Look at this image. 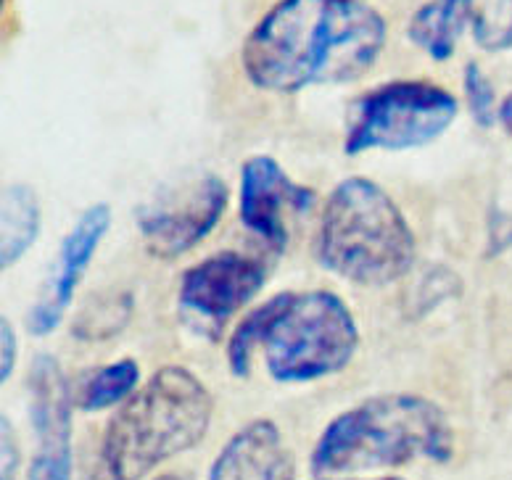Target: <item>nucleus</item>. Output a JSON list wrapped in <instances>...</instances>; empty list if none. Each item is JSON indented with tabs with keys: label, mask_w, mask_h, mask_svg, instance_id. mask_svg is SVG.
I'll use <instances>...</instances> for the list:
<instances>
[{
	"label": "nucleus",
	"mask_w": 512,
	"mask_h": 480,
	"mask_svg": "<svg viewBox=\"0 0 512 480\" xmlns=\"http://www.w3.org/2000/svg\"><path fill=\"white\" fill-rule=\"evenodd\" d=\"M386 19L359 0H280L249 32L243 72L267 93L359 80L381 59Z\"/></svg>",
	"instance_id": "1"
},
{
	"label": "nucleus",
	"mask_w": 512,
	"mask_h": 480,
	"mask_svg": "<svg viewBox=\"0 0 512 480\" xmlns=\"http://www.w3.org/2000/svg\"><path fill=\"white\" fill-rule=\"evenodd\" d=\"M259 346L275 383H312L352 362L359 330L352 309L336 293H278L230 335L227 364L235 378H249Z\"/></svg>",
	"instance_id": "2"
},
{
	"label": "nucleus",
	"mask_w": 512,
	"mask_h": 480,
	"mask_svg": "<svg viewBox=\"0 0 512 480\" xmlns=\"http://www.w3.org/2000/svg\"><path fill=\"white\" fill-rule=\"evenodd\" d=\"M454 430L436 401L415 393H386L346 409L317 441L315 475H346L402 467L415 459L449 462Z\"/></svg>",
	"instance_id": "3"
},
{
	"label": "nucleus",
	"mask_w": 512,
	"mask_h": 480,
	"mask_svg": "<svg viewBox=\"0 0 512 480\" xmlns=\"http://www.w3.org/2000/svg\"><path fill=\"white\" fill-rule=\"evenodd\" d=\"M212 412V393L191 370L161 367L106 425L103 470L114 480H143L167 459L201 444Z\"/></svg>",
	"instance_id": "4"
},
{
	"label": "nucleus",
	"mask_w": 512,
	"mask_h": 480,
	"mask_svg": "<svg viewBox=\"0 0 512 480\" xmlns=\"http://www.w3.org/2000/svg\"><path fill=\"white\" fill-rule=\"evenodd\" d=\"M417 256L410 222L378 182L349 177L325 201L317 259L354 285L383 288L402 280Z\"/></svg>",
	"instance_id": "5"
},
{
	"label": "nucleus",
	"mask_w": 512,
	"mask_h": 480,
	"mask_svg": "<svg viewBox=\"0 0 512 480\" xmlns=\"http://www.w3.org/2000/svg\"><path fill=\"white\" fill-rule=\"evenodd\" d=\"M449 90L423 80H396L359 95L346 130V156L365 151H410L439 140L457 119Z\"/></svg>",
	"instance_id": "6"
},
{
	"label": "nucleus",
	"mask_w": 512,
	"mask_h": 480,
	"mask_svg": "<svg viewBox=\"0 0 512 480\" xmlns=\"http://www.w3.org/2000/svg\"><path fill=\"white\" fill-rule=\"evenodd\" d=\"M264 283H267V267L262 262L225 251L185 270L177 301L185 322L198 335L217 341L230 317L251 304Z\"/></svg>",
	"instance_id": "7"
},
{
	"label": "nucleus",
	"mask_w": 512,
	"mask_h": 480,
	"mask_svg": "<svg viewBox=\"0 0 512 480\" xmlns=\"http://www.w3.org/2000/svg\"><path fill=\"white\" fill-rule=\"evenodd\" d=\"M227 201L230 193L225 180L217 175H204L159 204L140 209L138 230L146 251L164 262L188 254L220 225Z\"/></svg>",
	"instance_id": "8"
},
{
	"label": "nucleus",
	"mask_w": 512,
	"mask_h": 480,
	"mask_svg": "<svg viewBox=\"0 0 512 480\" xmlns=\"http://www.w3.org/2000/svg\"><path fill=\"white\" fill-rule=\"evenodd\" d=\"M37 451L30 480H72V388L51 354L35 357L27 378Z\"/></svg>",
	"instance_id": "9"
},
{
	"label": "nucleus",
	"mask_w": 512,
	"mask_h": 480,
	"mask_svg": "<svg viewBox=\"0 0 512 480\" xmlns=\"http://www.w3.org/2000/svg\"><path fill=\"white\" fill-rule=\"evenodd\" d=\"M109 227V204H93L82 211L72 230L64 235L56 262L45 277L43 291H40L30 317H27V330L32 335H51L59 328L66 309L74 301L77 285H80L82 275L88 272L101 240L109 233Z\"/></svg>",
	"instance_id": "10"
},
{
	"label": "nucleus",
	"mask_w": 512,
	"mask_h": 480,
	"mask_svg": "<svg viewBox=\"0 0 512 480\" xmlns=\"http://www.w3.org/2000/svg\"><path fill=\"white\" fill-rule=\"evenodd\" d=\"M315 206V190L286 175L272 156H251L241 167V222L272 251L288 246V211L301 214Z\"/></svg>",
	"instance_id": "11"
},
{
	"label": "nucleus",
	"mask_w": 512,
	"mask_h": 480,
	"mask_svg": "<svg viewBox=\"0 0 512 480\" xmlns=\"http://www.w3.org/2000/svg\"><path fill=\"white\" fill-rule=\"evenodd\" d=\"M209 480H293V457L272 420H254L214 459Z\"/></svg>",
	"instance_id": "12"
},
{
	"label": "nucleus",
	"mask_w": 512,
	"mask_h": 480,
	"mask_svg": "<svg viewBox=\"0 0 512 480\" xmlns=\"http://www.w3.org/2000/svg\"><path fill=\"white\" fill-rule=\"evenodd\" d=\"M476 19L473 0H428L412 14L407 37L433 61H449L462 32Z\"/></svg>",
	"instance_id": "13"
},
{
	"label": "nucleus",
	"mask_w": 512,
	"mask_h": 480,
	"mask_svg": "<svg viewBox=\"0 0 512 480\" xmlns=\"http://www.w3.org/2000/svg\"><path fill=\"white\" fill-rule=\"evenodd\" d=\"M140 383V367L135 359H119L106 367L85 372L74 386V409L80 412H101L117 404H125Z\"/></svg>",
	"instance_id": "14"
},
{
	"label": "nucleus",
	"mask_w": 512,
	"mask_h": 480,
	"mask_svg": "<svg viewBox=\"0 0 512 480\" xmlns=\"http://www.w3.org/2000/svg\"><path fill=\"white\" fill-rule=\"evenodd\" d=\"M40 235V201L30 185H6L3 190V267L22 262Z\"/></svg>",
	"instance_id": "15"
},
{
	"label": "nucleus",
	"mask_w": 512,
	"mask_h": 480,
	"mask_svg": "<svg viewBox=\"0 0 512 480\" xmlns=\"http://www.w3.org/2000/svg\"><path fill=\"white\" fill-rule=\"evenodd\" d=\"M462 88H465V101H468V109L473 114L481 127H491L494 122H499V109H497V95L491 88L489 77L478 69V64L470 61L465 66V74H462Z\"/></svg>",
	"instance_id": "16"
},
{
	"label": "nucleus",
	"mask_w": 512,
	"mask_h": 480,
	"mask_svg": "<svg viewBox=\"0 0 512 480\" xmlns=\"http://www.w3.org/2000/svg\"><path fill=\"white\" fill-rule=\"evenodd\" d=\"M127 314H130V299L103 301V309H98V314L88 309V314L77 320V335L88 338V341L109 338V335L125 328Z\"/></svg>",
	"instance_id": "17"
},
{
	"label": "nucleus",
	"mask_w": 512,
	"mask_h": 480,
	"mask_svg": "<svg viewBox=\"0 0 512 480\" xmlns=\"http://www.w3.org/2000/svg\"><path fill=\"white\" fill-rule=\"evenodd\" d=\"M0 338H3V351H0V378L6 383L11 378V372H14V364H16V354H19V346H16V333L11 328V322L8 317H3L0 322Z\"/></svg>",
	"instance_id": "18"
},
{
	"label": "nucleus",
	"mask_w": 512,
	"mask_h": 480,
	"mask_svg": "<svg viewBox=\"0 0 512 480\" xmlns=\"http://www.w3.org/2000/svg\"><path fill=\"white\" fill-rule=\"evenodd\" d=\"M16 467H19V449H16L11 420L3 417V478L0 480H16Z\"/></svg>",
	"instance_id": "19"
},
{
	"label": "nucleus",
	"mask_w": 512,
	"mask_h": 480,
	"mask_svg": "<svg viewBox=\"0 0 512 480\" xmlns=\"http://www.w3.org/2000/svg\"><path fill=\"white\" fill-rule=\"evenodd\" d=\"M499 124L505 127V132L512 138V93L499 106Z\"/></svg>",
	"instance_id": "20"
},
{
	"label": "nucleus",
	"mask_w": 512,
	"mask_h": 480,
	"mask_svg": "<svg viewBox=\"0 0 512 480\" xmlns=\"http://www.w3.org/2000/svg\"><path fill=\"white\" fill-rule=\"evenodd\" d=\"M156 480H185V478H183V475H159Z\"/></svg>",
	"instance_id": "21"
},
{
	"label": "nucleus",
	"mask_w": 512,
	"mask_h": 480,
	"mask_svg": "<svg viewBox=\"0 0 512 480\" xmlns=\"http://www.w3.org/2000/svg\"><path fill=\"white\" fill-rule=\"evenodd\" d=\"M88 480H114V478H111V475L106 473V475H90Z\"/></svg>",
	"instance_id": "22"
},
{
	"label": "nucleus",
	"mask_w": 512,
	"mask_h": 480,
	"mask_svg": "<svg viewBox=\"0 0 512 480\" xmlns=\"http://www.w3.org/2000/svg\"><path fill=\"white\" fill-rule=\"evenodd\" d=\"M375 480H402V478H375Z\"/></svg>",
	"instance_id": "23"
},
{
	"label": "nucleus",
	"mask_w": 512,
	"mask_h": 480,
	"mask_svg": "<svg viewBox=\"0 0 512 480\" xmlns=\"http://www.w3.org/2000/svg\"><path fill=\"white\" fill-rule=\"evenodd\" d=\"M359 3H362V0H359Z\"/></svg>",
	"instance_id": "24"
}]
</instances>
